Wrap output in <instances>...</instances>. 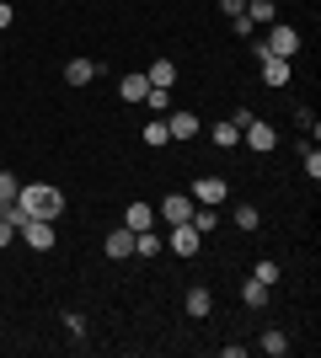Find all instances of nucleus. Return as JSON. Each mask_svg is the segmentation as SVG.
<instances>
[{"label": "nucleus", "mask_w": 321, "mask_h": 358, "mask_svg": "<svg viewBox=\"0 0 321 358\" xmlns=\"http://www.w3.org/2000/svg\"><path fill=\"white\" fill-rule=\"evenodd\" d=\"M209 139H214V145H220V150H236V145H241V129H236V123H230V118H220V123H214V129H209Z\"/></svg>", "instance_id": "nucleus-16"}, {"label": "nucleus", "mask_w": 321, "mask_h": 358, "mask_svg": "<svg viewBox=\"0 0 321 358\" xmlns=\"http://www.w3.org/2000/svg\"><path fill=\"white\" fill-rule=\"evenodd\" d=\"M11 241H16V224L6 220V214H0V252H6V246H11Z\"/></svg>", "instance_id": "nucleus-31"}, {"label": "nucleus", "mask_w": 321, "mask_h": 358, "mask_svg": "<svg viewBox=\"0 0 321 358\" xmlns=\"http://www.w3.org/2000/svg\"><path fill=\"white\" fill-rule=\"evenodd\" d=\"M187 198H193V203H209V209H225V198H230V182H225V177H199Z\"/></svg>", "instance_id": "nucleus-3"}, {"label": "nucleus", "mask_w": 321, "mask_h": 358, "mask_svg": "<svg viewBox=\"0 0 321 358\" xmlns=\"http://www.w3.org/2000/svg\"><path fill=\"white\" fill-rule=\"evenodd\" d=\"M241 305L262 310V305H268V284H257V278H246V284H241Z\"/></svg>", "instance_id": "nucleus-22"}, {"label": "nucleus", "mask_w": 321, "mask_h": 358, "mask_svg": "<svg viewBox=\"0 0 321 358\" xmlns=\"http://www.w3.org/2000/svg\"><path fill=\"white\" fill-rule=\"evenodd\" d=\"M262 48H268V54H278V59H294V54H300V32L290 27V22H273V27H268V38H262Z\"/></svg>", "instance_id": "nucleus-2"}, {"label": "nucleus", "mask_w": 321, "mask_h": 358, "mask_svg": "<svg viewBox=\"0 0 321 358\" xmlns=\"http://www.w3.org/2000/svg\"><path fill=\"white\" fill-rule=\"evenodd\" d=\"M252 278H257V284H268V289H273V284H278V262H273V257H262L257 268H252Z\"/></svg>", "instance_id": "nucleus-25"}, {"label": "nucleus", "mask_w": 321, "mask_h": 358, "mask_svg": "<svg viewBox=\"0 0 321 358\" xmlns=\"http://www.w3.org/2000/svg\"><path fill=\"white\" fill-rule=\"evenodd\" d=\"M241 145L257 150V155H268V150H278V129H273V123H262V118H252L241 129Z\"/></svg>", "instance_id": "nucleus-4"}, {"label": "nucleus", "mask_w": 321, "mask_h": 358, "mask_svg": "<svg viewBox=\"0 0 321 358\" xmlns=\"http://www.w3.org/2000/svg\"><path fill=\"white\" fill-rule=\"evenodd\" d=\"M16 193H22V182H16L11 171H0V209H11V203H16Z\"/></svg>", "instance_id": "nucleus-24"}, {"label": "nucleus", "mask_w": 321, "mask_h": 358, "mask_svg": "<svg viewBox=\"0 0 321 358\" xmlns=\"http://www.w3.org/2000/svg\"><path fill=\"white\" fill-rule=\"evenodd\" d=\"M123 224H129V230L139 236V230H155L161 220H155V209H150V203H129V209H123Z\"/></svg>", "instance_id": "nucleus-11"}, {"label": "nucleus", "mask_w": 321, "mask_h": 358, "mask_svg": "<svg viewBox=\"0 0 321 358\" xmlns=\"http://www.w3.org/2000/svg\"><path fill=\"white\" fill-rule=\"evenodd\" d=\"M230 32H236V38H252L257 27H252V22H246V11H241V16H230Z\"/></svg>", "instance_id": "nucleus-30"}, {"label": "nucleus", "mask_w": 321, "mask_h": 358, "mask_svg": "<svg viewBox=\"0 0 321 358\" xmlns=\"http://www.w3.org/2000/svg\"><path fill=\"white\" fill-rule=\"evenodd\" d=\"M236 224H241V230H257V224H262V209H257V203H236Z\"/></svg>", "instance_id": "nucleus-23"}, {"label": "nucleus", "mask_w": 321, "mask_h": 358, "mask_svg": "<svg viewBox=\"0 0 321 358\" xmlns=\"http://www.w3.org/2000/svg\"><path fill=\"white\" fill-rule=\"evenodd\" d=\"M145 102H150L155 113H166V107H171V91H166V86H150V96H145Z\"/></svg>", "instance_id": "nucleus-28"}, {"label": "nucleus", "mask_w": 321, "mask_h": 358, "mask_svg": "<svg viewBox=\"0 0 321 358\" xmlns=\"http://www.w3.org/2000/svg\"><path fill=\"white\" fill-rule=\"evenodd\" d=\"M118 96H123V102H145V96H150V80H145V70L123 75V80H118Z\"/></svg>", "instance_id": "nucleus-13"}, {"label": "nucleus", "mask_w": 321, "mask_h": 358, "mask_svg": "<svg viewBox=\"0 0 321 358\" xmlns=\"http://www.w3.org/2000/svg\"><path fill=\"white\" fill-rule=\"evenodd\" d=\"M220 11H225V16H241V11H246V0H220Z\"/></svg>", "instance_id": "nucleus-33"}, {"label": "nucleus", "mask_w": 321, "mask_h": 358, "mask_svg": "<svg viewBox=\"0 0 321 358\" xmlns=\"http://www.w3.org/2000/svg\"><path fill=\"white\" fill-rule=\"evenodd\" d=\"M262 86H290V59L262 54Z\"/></svg>", "instance_id": "nucleus-12"}, {"label": "nucleus", "mask_w": 321, "mask_h": 358, "mask_svg": "<svg viewBox=\"0 0 321 358\" xmlns=\"http://www.w3.org/2000/svg\"><path fill=\"white\" fill-rule=\"evenodd\" d=\"M11 22H16V11H11V0H0V32L11 27Z\"/></svg>", "instance_id": "nucleus-32"}, {"label": "nucleus", "mask_w": 321, "mask_h": 358, "mask_svg": "<svg viewBox=\"0 0 321 358\" xmlns=\"http://www.w3.org/2000/svg\"><path fill=\"white\" fill-rule=\"evenodd\" d=\"M300 155H306V177L316 182V177H321V150H316V145L306 139V145H300Z\"/></svg>", "instance_id": "nucleus-26"}, {"label": "nucleus", "mask_w": 321, "mask_h": 358, "mask_svg": "<svg viewBox=\"0 0 321 358\" xmlns=\"http://www.w3.org/2000/svg\"><path fill=\"white\" fill-rule=\"evenodd\" d=\"M161 246H166V236H155V230H139L134 236V257H161Z\"/></svg>", "instance_id": "nucleus-20"}, {"label": "nucleus", "mask_w": 321, "mask_h": 358, "mask_svg": "<svg viewBox=\"0 0 321 358\" xmlns=\"http://www.w3.org/2000/svg\"><path fill=\"white\" fill-rule=\"evenodd\" d=\"M166 246L177 257H199V246H204V236L193 230V220H183V224H171V236H166Z\"/></svg>", "instance_id": "nucleus-6"}, {"label": "nucleus", "mask_w": 321, "mask_h": 358, "mask_svg": "<svg viewBox=\"0 0 321 358\" xmlns=\"http://www.w3.org/2000/svg\"><path fill=\"white\" fill-rule=\"evenodd\" d=\"M257 353L284 358V353H290V337H284V331H262V337H257Z\"/></svg>", "instance_id": "nucleus-18"}, {"label": "nucleus", "mask_w": 321, "mask_h": 358, "mask_svg": "<svg viewBox=\"0 0 321 358\" xmlns=\"http://www.w3.org/2000/svg\"><path fill=\"white\" fill-rule=\"evenodd\" d=\"M16 203H22L32 220H59V214H64V193L54 187V182H22Z\"/></svg>", "instance_id": "nucleus-1"}, {"label": "nucleus", "mask_w": 321, "mask_h": 358, "mask_svg": "<svg viewBox=\"0 0 321 358\" xmlns=\"http://www.w3.org/2000/svg\"><path fill=\"white\" fill-rule=\"evenodd\" d=\"M183 310L193 315V321H204V315L214 310V294H209V289H204V284H193V289H187V294H183Z\"/></svg>", "instance_id": "nucleus-10"}, {"label": "nucleus", "mask_w": 321, "mask_h": 358, "mask_svg": "<svg viewBox=\"0 0 321 358\" xmlns=\"http://www.w3.org/2000/svg\"><path fill=\"white\" fill-rule=\"evenodd\" d=\"M193 209H199V203H193L187 193H166V198H161V209H155V220L183 224V220H193Z\"/></svg>", "instance_id": "nucleus-7"}, {"label": "nucleus", "mask_w": 321, "mask_h": 358, "mask_svg": "<svg viewBox=\"0 0 321 358\" xmlns=\"http://www.w3.org/2000/svg\"><path fill=\"white\" fill-rule=\"evenodd\" d=\"M166 134H171V139H183V145H187V139H199V134H204L199 113H187V107H183V113H171V118H166Z\"/></svg>", "instance_id": "nucleus-9"}, {"label": "nucleus", "mask_w": 321, "mask_h": 358, "mask_svg": "<svg viewBox=\"0 0 321 358\" xmlns=\"http://www.w3.org/2000/svg\"><path fill=\"white\" fill-rule=\"evenodd\" d=\"M273 16H278V0H246V22L252 27H273Z\"/></svg>", "instance_id": "nucleus-14"}, {"label": "nucleus", "mask_w": 321, "mask_h": 358, "mask_svg": "<svg viewBox=\"0 0 321 358\" xmlns=\"http://www.w3.org/2000/svg\"><path fill=\"white\" fill-rule=\"evenodd\" d=\"M16 236H22L27 252H54V220H27Z\"/></svg>", "instance_id": "nucleus-5"}, {"label": "nucleus", "mask_w": 321, "mask_h": 358, "mask_svg": "<svg viewBox=\"0 0 321 358\" xmlns=\"http://www.w3.org/2000/svg\"><path fill=\"white\" fill-rule=\"evenodd\" d=\"M193 230H199V236H214V230H220V209L199 203V209H193Z\"/></svg>", "instance_id": "nucleus-21"}, {"label": "nucleus", "mask_w": 321, "mask_h": 358, "mask_svg": "<svg viewBox=\"0 0 321 358\" xmlns=\"http://www.w3.org/2000/svg\"><path fill=\"white\" fill-rule=\"evenodd\" d=\"M64 331H70V337H86V315L70 310V315H64Z\"/></svg>", "instance_id": "nucleus-29"}, {"label": "nucleus", "mask_w": 321, "mask_h": 358, "mask_svg": "<svg viewBox=\"0 0 321 358\" xmlns=\"http://www.w3.org/2000/svg\"><path fill=\"white\" fill-rule=\"evenodd\" d=\"M145 80H150V86H166V91H171V86H177V64H171V59H155L150 70H145Z\"/></svg>", "instance_id": "nucleus-17"}, {"label": "nucleus", "mask_w": 321, "mask_h": 358, "mask_svg": "<svg viewBox=\"0 0 321 358\" xmlns=\"http://www.w3.org/2000/svg\"><path fill=\"white\" fill-rule=\"evenodd\" d=\"M294 123L306 129V139H311V145H316V139H321V123H316V113H306V107H300V113H294Z\"/></svg>", "instance_id": "nucleus-27"}, {"label": "nucleus", "mask_w": 321, "mask_h": 358, "mask_svg": "<svg viewBox=\"0 0 321 358\" xmlns=\"http://www.w3.org/2000/svg\"><path fill=\"white\" fill-rule=\"evenodd\" d=\"M102 252L113 257V262H129V257H134V230H129V224H118V230H107Z\"/></svg>", "instance_id": "nucleus-8"}, {"label": "nucleus", "mask_w": 321, "mask_h": 358, "mask_svg": "<svg viewBox=\"0 0 321 358\" xmlns=\"http://www.w3.org/2000/svg\"><path fill=\"white\" fill-rule=\"evenodd\" d=\"M92 80H97L92 59H70V64H64V86H92Z\"/></svg>", "instance_id": "nucleus-15"}, {"label": "nucleus", "mask_w": 321, "mask_h": 358, "mask_svg": "<svg viewBox=\"0 0 321 358\" xmlns=\"http://www.w3.org/2000/svg\"><path fill=\"white\" fill-rule=\"evenodd\" d=\"M139 139H145V145H150V150L171 145V134H166V118H150V123H145V129H139Z\"/></svg>", "instance_id": "nucleus-19"}]
</instances>
